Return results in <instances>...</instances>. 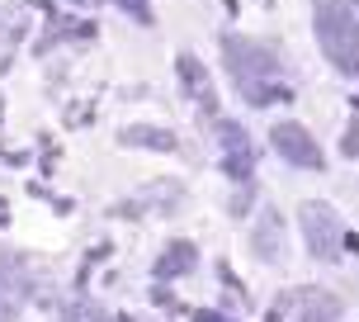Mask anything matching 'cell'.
<instances>
[{"mask_svg":"<svg viewBox=\"0 0 359 322\" xmlns=\"http://www.w3.org/2000/svg\"><path fill=\"white\" fill-rule=\"evenodd\" d=\"M118 143L123 147H151V152H175L180 138L170 133V128H151V124H128L123 133H118Z\"/></svg>","mask_w":359,"mask_h":322,"instance_id":"ba28073f","label":"cell"},{"mask_svg":"<svg viewBox=\"0 0 359 322\" xmlns=\"http://www.w3.org/2000/svg\"><path fill=\"white\" fill-rule=\"evenodd\" d=\"M303 228H307V247H312V256H322V261H336L341 256V242H345V228L341 218L331 214L326 204H303Z\"/></svg>","mask_w":359,"mask_h":322,"instance_id":"277c9868","label":"cell"},{"mask_svg":"<svg viewBox=\"0 0 359 322\" xmlns=\"http://www.w3.org/2000/svg\"><path fill=\"white\" fill-rule=\"evenodd\" d=\"M251 251L260 261H284V237H279V214L274 209L260 214V223H255V233H251Z\"/></svg>","mask_w":359,"mask_h":322,"instance_id":"52a82bcc","label":"cell"},{"mask_svg":"<svg viewBox=\"0 0 359 322\" xmlns=\"http://www.w3.org/2000/svg\"><path fill=\"white\" fill-rule=\"evenodd\" d=\"M123 5H128V10H133L137 19H147V5H142V0H123Z\"/></svg>","mask_w":359,"mask_h":322,"instance_id":"7c38bea8","label":"cell"},{"mask_svg":"<svg viewBox=\"0 0 359 322\" xmlns=\"http://www.w3.org/2000/svg\"><path fill=\"white\" fill-rule=\"evenodd\" d=\"M213 133H217V143H222V166L232 171L236 180L241 176H251V166H255V152H251V138H246V128L241 124H232V119H217L213 124Z\"/></svg>","mask_w":359,"mask_h":322,"instance_id":"5b68a950","label":"cell"},{"mask_svg":"<svg viewBox=\"0 0 359 322\" xmlns=\"http://www.w3.org/2000/svg\"><path fill=\"white\" fill-rule=\"evenodd\" d=\"M194 261H198L194 242H170V247L161 251V261H156V275H161V280H180V275L194 270Z\"/></svg>","mask_w":359,"mask_h":322,"instance_id":"9c48e42d","label":"cell"},{"mask_svg":"<svg viewBox=\"0 0 359 322\" xmlns=\"http://www.w3.org/2000/svg\"><path fill=\"white\" fill-rule=\"evenodd\" d=\"M222 57H227V72L236 76V90H241L251 105L288 100V86L274 81V76H279V57L269 53L265 43H251V38H222Z\"/></svg>","mask_w":359,"mask_h":322,"instance_id":"6da1fadb","label":"cell"},{"mask_svg":"<svg viewBox=\"0 0 359 322\" xmlns=\"http://www.w3.org/2000/svg\"><path fill=\"white\" fill-rule=\"evenodd\" d=\"M269 143H274V152L284 161H293V166H303V171H322V147L312 143V133H307L303 124H293V119H284V124L269 128Z\"/></svg>","mask_w":359,"mask_h":322,"instance_id":"3957f363","label":"cell"},{"mask_svg":"<svg viewBox=\"0 0 359 322\" xmlns=\"http://www.w3.org/2000/svg\"><path fill=\"white\" fill-rule=\"evenodd\" d=\"M341 152H345V157H359V119H355V124H350V133H345Z\"/></svg>","mask_w":359,"mask_h":322,"instance_id":"8fae6325","label":"cell"},{"mask_svg":"<svg viewBox=\"0 0 359 322\" xmlns=\"http://www.w3.org/2000/svg\"><path fill=\"white\" fill-rule=\"evenodd\" d=\"M180 81H184V90L194 95L198 105H203V114H217V100H213V86H208V72H203V62L189 53H180Z\"/></svg>","mask_w":359,"mask_h":322,"instance_id":"8992f818","label":"cell"},{"mask_svg":"<svg viewBox=\"0 0 359 322\" xmlns=\"http://www.w3.org/2000/svg\"><path fill=\"white\" fill-rule=\"evenodd\" d=\"M15 304H19V294H15V270H10V256L0 251V322L15 318Z\"/></svg>","mask_w":359,"mask_h":322,"instance_id":"30bf717a","label":"cell"},{"mask_svg":"<svg viewBox=\"0 0 359 322\" xmlns=\"http://www.w3.org/2000/svg\"><path fill=\"white\" fill-rule=\"evenodd\" d=\"M312 29H317L326 62H336L341 72H359V19L345 0H317L312 5Z\"/></svg>","mask_w":359,"mask_h":322,"instance_id":"7a4b0ae2","label":"cell"}]
</instances>
